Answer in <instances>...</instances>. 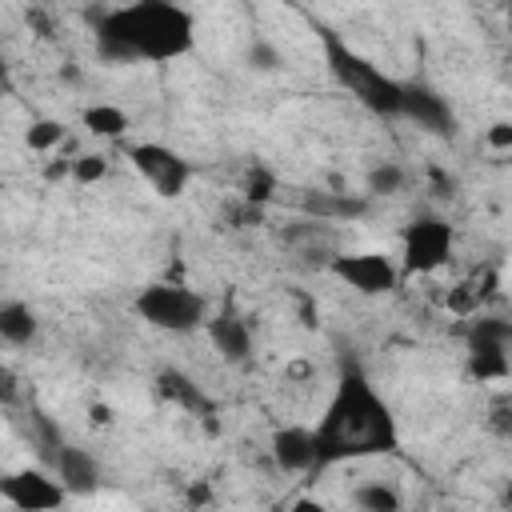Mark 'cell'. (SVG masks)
Returning <instances> with one entry per match:
<instances>
[{"label": "cell", "mask_w": 512, "mask_h": 512, "mask_svg": "<svg viewBox=\"0 0 512 512\" xmlns=\"http://www.w3.org/2000/svg\"><path fill=\"white\" fill-rule=\"evenodd\" d=\"M196 24L180 4L140 0L96 12V48L104 60H176L192 52Z\"/></svg>", "instance_id": "cell-1"}, {"label": "cell", "mask_w": 512, "mask_h": 512, "mask_svg": "<svg viewBox=\"0 0 512 512\" xmlns=\"http://www.w3.org/2000/svg\"><path fill=\"white\" fill-rule=\"evenodd\" d=\"M316 448H320V464L396 448V420L384 396L360 372H348L336 384V396L328 400V412L316 424Z\"/></svg>", "instance_id": "cell-2"}, {"label": "cell", "mask_w": 512, "mask_h": 512, "mask_svg": "<svg viewBox=\"0 0 512 512\" xmlns=\"http://www.w3.org/2000/svg\"><path fill=\"white\" fill-rule=\"evenodd\" d=\"M136 316L160 332H196V328H208V300L200 292H192L188 284H168V280H156V284H144L132 300Z\"/></svg>", "instance_id": "cell-3"}, {"label": "cell", "mask_w": 512, "mask_h": 512, "mask_svg": "<svg viewBox=\"0 0 512 512\" xmlns=\"http://www.w3.org/2000/svg\"><path fill=\"white\" fill-rule=\"evenodd\" d=\"M328 64L336 72V80L372 112L380 116H400L404 104V84H396L392 76H384L376 64H368L364 56H356L352 48H344L336 36H328Z\"/></svg>", "instance_id": "cell-4"}, {"label": "cell", "mask_w": 512, "mask_h": 512, "mask_svg": "<svg viewBox=\"0 0 512 512\" xmlns=\"http://www.w3.org/2000/svg\"><path fill=\"white\" fill-rule=\"evenodd\" d=\"M128 160H132V168L144 176V184H148L160 200H176V196L188 188V180H192V164H188L176 148L156 144V140L132 144V148H128Z\"/></svg>", "instance_id": "cell-5"}, {"label": "cell", "mask_w": 512, "mask_h": 512, "mask_svg": "<svg viewBox=\"0 0 512 512\" xmlns=\"http://www.w3.org/2000/svg\"><path fill=\"white\" fill-rule=\"evenodd\" d=\"M468 372L476 380H504L512 372V320L484 316L468 332Z\"/></svg>", "instance_id": "cell-6"}, {"label": "cell", "mask_w": 512, "mask_h": 512, "mask_svg": "<svg viewBox=\"0 0 512 512\" xmlns=\"http://www.w3.org/2000/svg\"><path fill=\"white\" fill-rule=\"evenodd\" d=\"M328 268L336 280H344L360 296H384L400 284V264L384 252H344V256H332Z\"/></svg>", "instance_id": "cell-7"}, {"label": "cell", "mask_w": 512, "mask_h": 512, "mask_svg": "<svg viewBox=\"0 0 512 512\" xmlns=\"http://www.w3.org/2000/svg\"><path fill=\"white\" fill-rule=\"evenodd\" d=\"M452 256V228L440 216H420L404 228V268L408 272H436Z\"/></svg>", "instance_id": "cell-8"}, {"label": "cell", "mask_w": 512, "mask_h": 512, "mask_svg": "<svg viewBox=\"0 0 512 512\" xmlns=\"http://www.w3.org/2000/svg\"><path fill=\"white\" fill-rule=\"evenodd\" d=\"M0 496L20 512H56L64 504V484L40 468H20L0 480Z\"/></svg>", "instance_id": "cell-9"}, {"label": "cell", "mask_w": 512, "mask_h": 512, "mask_svg": "<svg viewBox=\"0 0 512 512\" xmlns=\"http://www.w3.org/2000/svg\"><path fill=\"white\" fill-rule=\"evenodd\" d=\"M52 476L64 484L68 496H88L100 488V464L88 448H76V444H56L52 452Z\"/></svg>", "instance_id": "cell-10"}, {"label": "cell", "mask_w": 512, "mask_h": 512, "mask_svg": "<svg viewBox=\"0 0 512 512\" xmlns=\"http://www.w3.org/2000/svg\"><path fill=\"white\" fill-rule=\"evenodd\" d=\"M272 460L280 472H308L320 464V448H316V428H300V424H288V428H276L272 436Z\"/></svg>", "instance_id": "cell-11"}, {"label": "cell", "mask_w": 512, "mask_h": 512, "mask_svg": "<svg viewBox=\"0 0 512 512\" xmlns=\"http://www.w3.org/2000/svg\"><path fill=\"white\" fill-rule=\"evenodd\" d=\"M208 340L228 364H244L252 356V328L236 312H216L208 320Z\"/></svg>", "instance_id": "cell-12"}, {"label": "cell", "mask_w": 512, "mask_h": 512, "mask_svg": "<svg viewBox=\"0 0 512 512\" xmlns=\"http://www.w3.org/2000/svg\"><path fill=\"white\" fill-rule=\"evenodd\" d=\"M400 116L416 120V124L428 128V132H448V128H452V112H448V104H444L436 92L420 88V84H404Z\"/></svg>", "instance_id": "cell-13"}, {"label": "cell", "mask_w": 512, "mask_h": 512, "mask_svg": "<svg viewBox=\"0 0 512 512\" xmlns=\"http://www.w3.org/2000/svg\"><path fill=\"white\" fill-rule=\"evenodd\" d=\"M300 208L320 220V224H336V220H352V216H364V200L360 196H348V192H304L300 196Z\"/></svg>", "instance_id": "cell-14"}, {"label": "cell", "mask_w": 512, "mask_h": 512, "mask_svg": "<svg viewBox=\"0 0 512 512\" xmlns=\"http://www.w3.org/2000/svg\"><path fill=\"white\" fill-rule=\"evenodd\" d=\"M36 328H40V320L24 300H4L0 304V340L4 344L24 348V344L36 340Z\"/></svg>", "instance_id": "cell-15"}, {"label": "cell", "mask_w": 512, "mask_h": 512, "mask_svg": "<svg viewBox=\"0 0 512 512\" xmlns=\"http://www.w3.org/2000/svg\"><path fill=\"white\" fill-rule=\"evenodd\" d=\"M352 504H356L360 512H400V508H404L400 492H396L392 484H384V480H364V484H356V488H352Z\"/></svg>", "instance_id": "cell-16"}, {"label": "cell", "mask_w": 512, "mask_h": 512, "mask_svg": "<svg viewBox=\"0 0 512 512\" xmlns=\"http://www.w3.org/2000/svg\"><path fill=\"white\" fill-rule=\"evenodd\" d=\"M84 128L92 136H104V140H116L128 132V112L120 104H88L84 108Z\"/></svg>", "instance_id": "cell-17"}, {"label": "cell", "mask_w": 512, "mask_h": 512, "mask_svg": "<svg viewBox=\"0 0 512 512\" xmlns=\"http://www.w3.org/2000/svg\"><path fill=\"white\" fill-rule=\"evenodd\" d=\"M156 392L164 396V400H176L180 408H188V412H200V416H208V404L200 400V392L184 380V376H176V372H160V380H156Z\"/></svg>", "instance_id": "cell-18"}, {"label": "cell", "mask_w": 512, "mask_h": 512, "mask_svg": "<svg viewBox=\"0 0 512 512\" xmlns=\"http://www.w3.org/2000/svg\"><path fill=\"white\" fill-rule=\"evenodd\" d=\"M404 180H408V172H404L396 160H384V164H376V168L368 172L364 188H368V196H396V192L404 188Z\"/></svg>", "instance_id": "cell-19"}, {"label": "cell", "mask_w": 512, "mask_h": 512, "mask_svg": "<svg viewBox=\"0 0 512 512\" xmlns=\"http://www.w3.org/2000/svg\"><path fill=\"white\" fill-rule=\"evenodd\" d=\"M24 140H28V148L32 152H52L60 140H64V124L60 120H32L28 124V132H24Z\"/></svg>", "instance_id": "cell-20"}, {"label": "cell", "mask_w": 512, "mask_h": 512, "mask_svg": "<svg viewBox=\"0 0 512 512\" xmlns=\"http://www.w3.org/2000/svg\"><path fill=\"white\" fill-rule=\"evenodd\" d=\"M484 428H488L492 436H500V440H512V392H504V396H496V400L488 404Z\"/></svg>", "instance_id": "cell-21"}, {"label": "cell", "mask_w": 512, "mask_h": 512, "mask_svg": "<svg viewBox=\"0 0 512 512\" xmlns=\"http://www.w3.org/2000/svg\"><path fill=\"white\" fill-rule=\"evenodd\" d=\"M68 172H72L76 184H96V180L108 176V156H100V152H80Z\"/></svg>", "instance_id": "cell-22"}, {"label": "cell", "mask_w": 512, "mask_h": 512, "mask_svg": "<svg viewBox=\"0 0 512 512\" xmlns=\"http://www.w3.org/2000/svg\"><path fill=\"white\" fill-rule=\"evenodd\" d=\"M484 140H488V148H496V152L512 148V120H496V124L484 132Z\"/></svg>", "instance_id": "cell-23"}, {"label": "cell", "mask_w": 512, "mask_h": 512, "mask_svg": "<svg viewBox=\"0 0 512 512\" xmlns=\"http://www.w3.org/2000/svg\"><path fill=\"white\" fill-rule=\"evenodd\" d=\"M268 196H272V176L260 168V172H252V180H248V200H260V204H264Z\"/></svg>", "instance_id": "cell-24"}, {"label": "cell", "mask_w": 512, "mask_h": 512, "mask_svg": "<svg viewBox=\"0 0 512 512\" xmlns=\"http://www.w3.org/2000/svg\"><path fill=\"white\" fill-rule=\"evenodd\" d=\"M288 512H328L320 500H312V496H300V500H292V508Z\"/></svg>", "instance_id": "cell-25"}, {"label": "cell", "mask_w": 512, "mask_h": 512, "mask_svg": "<svg viewBox=\"0 0 512 512\" xmlns=\"http://www.w3.org/2000/svg\"><path fill=\"white\" fill-rule=\"evenodd\" d=\"M504 504L512 508V480H508V488H504Z\"/></svg>", "instance_id": "cell-26"}, {"label": "cell", "mask_w": 512, "mask_h": 512, "mask_svg": "<svg viewBox=\"0 0 512 512\" xmlns=\"http://www.w3.org/2000/svg\"><path fill=\"white\" fill-rule=\"evenodd\" d=\"M508 28H512V12H508Z\"/></svg>", "instance_id": "cell-27"}]
</instances>
